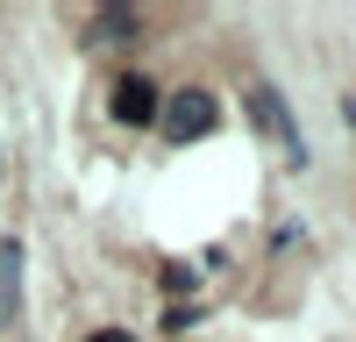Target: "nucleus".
Wrapping results in <instances>:
<instances>
[{"label": "nucleus", "instance_id": "obj_1", "mask_svg": "<svg viewBox=\"0 0 356 342\" xmlns=\"http://www.w3.org/2000/svg\"><path fill=\"white\" fill-rule=\"evenodd\" d=\"M157 122H164V142H200L207 129L221 122V107H214V93L186 86V93H171V100L157 107Z\"/></svg>", "mask_w": 356, "mask_h": 342}, {"label": "nucleus", "instance_id": "obj_2", "mask_svg": "<svg viewBox=\"0 0 356 342\" xmlns=\"http://www.w3.org/2000/svg\"><path fill=\"white\" fill-rule=\"evenodd\" d=\"M157 107H164V93L143 72H129L122 86H114V122H129V129H143V122H157Z\"/></svg>", "mask_w": 356, "mask_h": 342}, {"label": "nucleus", "instance_id": "obj_3", "mask_svg": "<svg viewBox=\"0 0 356 342\" xmlns=\"http://www.w3.org/2000/svg\"><path fill=\"white\" fill-rule=\"evenodd\" d=\"M250 107H257V122L271 129V136H285V150H292V157H307V142H300V129H292V114H285V100L271 93V86H257Z\"/></svg>", "mask_w": 356, "mask_h": 342}, {"label": "nucleus", "instance_id": "obj_4", "mask_svg": "<svg viewBox=\"0 0 356 342\" xmlns=\"http://www.w3.org/2000/svg\"><path fill=\"white\" fill-rule=\"evenodd\" d=\"M15 307H22V243L8 236L0 243V314L15 321Z\"/></svg>", "mask_w": 356, "mask_h": 342}, {"label": "nucleus", "instance_id": "obj_5", "mask_svg": "<svg viewBox=\"0 0 356 342\" xmlns=\"http://www.w3.org/2000/svg\"><path fill=\"white\" fill-rule=\"evenodd\" d=\"M86 342H129V335L122 328H100V335H86Z\"/></svg>", "mask_w": 356, "mask_h": 342}]
</instances>
